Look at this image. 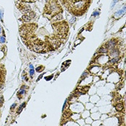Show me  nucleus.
Listing matches in <instances>:
<instances>
[{
    "label": "nucleus",
    "instance_id": "obj_1",
    "mask_svg": "<svg viewBox=\"0 0 126 126\" xmlns=\"http://www.w3.org/2000/svg\"><path fill=\"white\" fill-rule=\"evenodd\" d=\"M90 3L91 0H68L64 6L72 15L81 16L87 11Z\"/></svg>",
    "mask_w": 126,
    "mask_h": 126
},
{
    "label": "nucleus",
    "instance_id": "obj_2",
    "mask_svg": "<svg viewBox=\"0 0 126 126\" xmlns=\"http://www.w3.org/2000/svg\"><path fill=\"white\" fill-rule=\"evenodd\" d=\"M63 12V8L59 4L58 0H48L44 7L43 16L48 19H51L55 16L61 14Z\"/></svg>",
    "mask_w": 126,
    "mask_h": 126
},
{
    "label": "nucleus",
    "instance_id": "obj_3",
    "mask_svg": "<svg viewBox=\"0 0 126 126\" xmlns=\"http://www.w3.org/2000/svg\"><path fill=\"white\" fill-rule=\"evenodd\" d=\"M52 27L54 30L53 38L62 40L66 38L69 30V26L66 21L54 22L52 24Z\"/></svg>",
    "mask_w": 126,
    "mask_h": 126
},
{
    "label": "nucleus",
    "instance_id": "obj_4",
    "mask_svg": "<svg viewBox=\"0 0 126 126\" xmlns=\"http://www.w3.org/2000/svg\"><path fill=\"white\" fill-rule=\"evenodd\" d=\"M119 43H120V40H117V39H111L110 40L107 41V43H105V46L106 48L107 49V50H110L111 49L115 48H117L119 45Z\"/></svg>",
    "mask_w": 126,
    "mask_h": 126
},
{
    "label": "nucleus",
    "instance_id": "obj_5",
    "mask_svg": "<svg viewBox=\"0 0 126 126\" xmlns=\"http://www.w3.org/2000/svg\"><path fill=\"white\" fill-rule=\"evenodd\" d=\"M17 7L18 8V10L22 12V13H28L31 11V8L30 7L25 4L24 2H21L17 4Z\"/></svg>",
    "mask_w": 126,
    "mask_h": 126
},
{
    "label": "nucleus",
    "instance_id": "obj_6",
    "mask_svg": "<svg viewBox=\"0 0 126 126\" xmlns=\"http://www.w3.org/2000/svg\"><path fill=\"white\" fill-rule=\"evenodd\" d=\"M35 17V13L33 12L32 11H30V12L28 13V14L24 15L22 17V19L24 22H30L32 19Z\"/></svg>",
    "mask_w": 126,
    "mask_h": 126
},
{
    "label": "nucleus",
    "instance_id": "obj_7",
    "mask_svg": "<svg viewBox=\"0 0 126 126\" xmlns=\"http://www.w3.org/2000/svg\"><path fill=\"white\" fill-rule=\"evenodd\" d=\"M72 116V113H71V111H65L64 112V113L63 114V120H64V123H66V122H68V120L70 119V117ZM63 123V124H64Z\"/></svg>",
    "mask_w": 126,
    "mask_h": 126
},
{
    "label": "nucleus",
    "instance_id": "obj_8",
    "mask_svg": "<svg viewBox=\"0 0 126 126\" xmlns=\"http://www.w3.org/2000/svg\"><path fill=\"white\" fill-rule=\"evenodd\" d=\"M5 79V71L0 68V88L2 87Z\"/></svg>",
    "mask_w": 126,
    "mask_h": 126
},
{
    "label": "nucleus",
    "instance_id": "obj_9",
    "mask_svg": "<svg viewBox=\"0 0 126 126\" xmlns=\"http://www.w3.org/2000/svg\"><path fill=\"white\" fill-rule=\"evenodd\" d=\"M63 19V16L61 14H59L58 15L55 16L54 17H53L51 19V22L52 23H54V22H59L60 20H62Z\"/></svg>",
    "mask_w": 126,
    "mask_h": 126
},
{
    "label": "nucleus",
    "instance_id": "obj_10",
    "mask_svg": "<svg viewBox=\"0 0 126 126\" xmlns=\"http://www.w3.org/2000/svg\"><path fill=\"white\" fill-rule=\"evenodd\" d=\"M124 108V105L123 103H117L116 105H115V109H116L117 111L120 112V111H122Z\"/></svg>",
    "mask_w": 126,
    "mask_h": 126
},
{
    "label": "nucleus",
    "instance_id": "obj_11",
    "mask_svg": "<svg viewBox=\"0 0 126 126\" xmlns=\"http://www.w3.org/2000/svg\"><path fill=\"white\" fill-rule=\"evenodd\" d=\"M98 52H99V53H106L108 52V50H107V49L105 47L102 46V47H101L99 49Z\"/></svg>",
    "mask_w": 126,
    "mask_h": 126
},
{
    "label": "nucleus",
    "instance_id": "obj_12",
    "mask_svg": "<svg viewBox=\"0 0 126 126\" xmlns=\"http://www.w3.org/2000/svg\"><path fill=\"white\" fill-rule=\"evenodd\" d=\"M25 94V89H21L19 92L17 93V96L19 97V99H21V98H22V96L23 94Z\"/></svg>",
    "mask_w": 126,
    "mask_h": 126
},
{
    "label": "nucleus",
    "instance_id": "obj_13",
    "mask_svg": "<svg viewBox=\"0 0 126 126\" xmlns=\"http://www.w3.org/2000/svg\"><path fill=\"white\" fill-rule=\"evenodd\" d=\"M124 11H125V9L123 10V11H122V10H119V11L117 12L116 14H115V16H118V17L122 16V15L124 14Z\"/></svg>",
    "mask_w": 126,
    "mask_h": 126
},
{
    "label": "nucleus",
    "instance_id": "obj_14",
    "mask_svg": "<svg viewBox=\"0 0 126 126\" xmlns=\"http://www.w3.org/2000/svg\"><path fill=\"white\" fill-rule=\"evenodd\" d=\"M20 1L22 2H24V3H25V2H27V3H33V2H35L38 0H20Z\"/></svg>",
    "mask_w": 126,
    "mask_h": 126
},
{
    "label": "nucleus",
    "instance_id": "obj_15",
    "mask_svg": "<svg viewBox=\"0 0 126 126\" xmlns=\"http://www.w3.org/2000/svg\"><path fill=\"white\" fill-rule=\"evenodd\" d=\"M25 104H26V103H25V102H24V103H23V104H22V105H21V106L19 107V109H18V112H17V114H19V113H20V112L22 111V108L25 106Z\"/></svg>",
    "mask_w": 126,
    "mask_h": 126
},
{
    "label": "nucleus",
    "instance_id": "obj_16",
    "mask_svg": "<svg viewBox=\"0 0 126 126\" xmlns=\"http://www.w3.org/2000/svg\"><path fill=\"white\" fill-rule=\"evenodd\" d=\"M3 102H4V98H3V96H2V95H1V96H0V107L2 106Z\"/></svg>",
    "mask_w": 126,
    "mask_h": 126
},
{
    "label": "nucleus",
    "instance_id": "obj_17",
    "mask_svg": "<svg viewBox=\"0 0 126 126\" xmlns=\"http://www.w3.org/2000/svg\"><path fill=\"white\" fill-rule=\"evenodd\" d=\"M34 73H35L34 69H33V68H31V69L30 70V75L31 77H32V76L34 75Z\"/></svg>",
    "mask_w": 126,
    "mask_h": 126
},
{
    "label": "nucleus",
    "instance_id": "obj_18",
    "mask_svg": "<svg viewBox=\"0 0 126 126\" xmlns=\"http://www.w3.org/2000/svg\"><path fill=\"white\" fill-rule=\"evenodd\" d=\"M43 68H44L43 66H40V67H38V68H36V71H38V72H40V71H42L43 69Z\"/></svg>",
    "mask_w": 126,
    "mask_h": 126
},
{
    "label": "nucleus",
    "instance_id": "obj_19",
    "mask_svg": "<svg viewBox=\"0 0 126 126\" xmlns=\"http://www.w3.org/2000/svg\"><path fill=\"white\" fill-rule=\"evenodd\" d=\"M68 0H60V1L61 2V4H63V5H64L67 1H68Z\"/></svg>",
    "mask_w": 126,
    "mask_h": 126
},
{
    "label": "nucleus",
    "instance_id": "obj_20",
    "mask_svg": "<svg viewBox=\"0 0 126 126\" xmlns=\"http://www.w3.org/2000/svg\"><path fill=\"white\" fill-rule=\"evenodd\" d=\"M4 40H5V39H4V37H0V42H1V43H4Z\"/></svg>",
    "mask_w": 126,
    "mask_h": 126
},
{
    "label": "nucleus",
    "instance_id": "obj_21",
    "mask_svg": "<svg viewBox=\"0 0 126 126\" xmlns=\"http://www.w3.org/2000/svg\"><path fill=\"white\" fill-rule=\"evenodd\" d=\"M75 20H76V17H73V19H72L71 20V21H70V23H71V24H72V22H74Z\"/></svg>",
    "mask_w": 126,
    "mask_h": 126
},
{
    "label": "nucleus",
    "instance_id": "obj_22",
    "mask_svg": "<svg viewBox=\"0 0 126 126\" xmlns=\"http://www.w3.org/2000/svg\"><path fill=\"white\" fill-rule=\"evenodd\" d=\"M2 16H3V12L2 11H0V19H2Z\"/></svg>",
    "mask_w": 126,
    "mask_h": 126
},
{
    "label": "nucleus",
    "instance_id": "obj_23",
    "mask_svg": "<svg viewBox=\"0 0 126 126\" xmlns=\"http://www.w3.org/2000/svg\"><path fill=\"white\" fill-rule=\"evenodd\" d=\"M15 107H16V104H14V105L11 107V110H13V109H14Z\"/></svg>",
    "mask_w": 126,
    "mask_h": 126
},
{
    "label": "nucleus",
    "instance_id": "obj_24",
    "mask_svg": "<svg viewBox=\"0 0 126 126\" xmlns=\"http://www.w3.org/2000/svg\"><path fill=\"white\" fill-rule=\"evenodd\" d=\"M51 78H52V77H50L48 78H46V80H49V79H51Z\"/></svg>",
    "mask_w": 126,
    "mask_h": 126
}]
</instances>
